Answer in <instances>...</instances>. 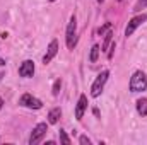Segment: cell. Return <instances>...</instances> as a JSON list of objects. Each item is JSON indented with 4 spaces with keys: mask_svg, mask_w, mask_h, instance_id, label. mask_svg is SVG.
I'll return each instance as SVG.
<instances>
[{
    "mask_svg": "<svg viewBox=\"0 0 147 145\" xmlns=\"http://www.w3.org/2000/svg\"><path fill=\"white\" fill-rule=\"evenodd\" d=\"M147 89V77L142 70H137V72L132 75L130 79V91L132 92H140V91H146Z\"/></svg>",
    "mask_w": 147,
    "mask_h": 145,
    "instance_id": "6da1fadb",
    "label": "cell"
},
{
    "mask_svg": "<svg viewBox=\"0 0 147 145\" xmlns=\"http://www.w3.org/2000/svg\"><path fill=\"white\" fill-rule=\"evenodd\" d=\"M108 75H110L108 70H103V72L96 77V80H94V84H92V87H91V96H92V97H98V96L101 94V91H103V87H105V84H106V80H108Z\"/></svg>",
    "mask_w": 147,
    "mask_h": 145,
    "instance_id": "7a4b0ae2",
    "label": "cell"
},
{
    "mask_svg": "<svg viewBox=\"0 0 147 145\" xmlns=\"http://www.w3.org/2000/svg\"><path fill=\"white\" fill-rule=\"evenodd\" d=\"M77 19H75V15L70 17V21H69V26H67V46H69V50H74V46H75V41H77Z\"/></svg>",
    "mask_w": 147,
    "mask_h": 145,
    "instance_id": "3957f363",
    "label": "cell"
},
{
    "mask_svg": "<svg viewBox=\"0 0 147 145\" xmlns=\"http://www.w3.org/2000/svg\"><path fill=\"white\" fill-rule=\"evenodd\" d=\"M19 104L24 106V108H29V109H39L43 106V103L39 99H36L34 96H31V94H22L21 99H19Z\"/></svg>",
    "mask_w": 147,
    "mask_h": 145,
    "instance_id": "277c9868",
    "label": "cell"
},
{
    "mask_svg": "<svg viewBox=\"0 0 147 145\" xmlns=\"http://www.w3.org/2000/svg\"><path fill=\"white\" fill-rule=\"evenodd\" d=\"M46 132H48V126H46V123H39L34 126V130H33V133H31V137H29V144L31 145H36L45 135H46Z\"/></svg>",
    "mask_w": 147,
    "mask_h": 145,
    "instance_id": "5b68a950",
    "label": "cell"
},
{
    "mask_svg": "<svg viewBox=\"0 0 147 145\" xmlns=\"http://www.w3.org/2000/svg\"><path fill=\"white\" fill-rule=\"evenodd\" d=\"M147 21V15L146 14H142V15H137V17H134L130 22H128V26H127V29H125V36L128 38V36H132L134 34V31L142 24V22H146Z\"/></svg>",
    "mask_w": 147,
    "mask_h": 145,
    "instance_id": "8992f818",
    "label": "cell"
},
{
    "mask_svg": "<svg viewBox=\"0 0 147 145\" xmlns=\"http://www.w3.org/2000/svg\"><path fill=\"white\" fill-rule=\"evenodd\" d=\"M19 75H21V77H24V79L33 77V75H34V63H33L31 60L22 62V63H21V67H19Z\"/></svg>",
    "mask_w": 147,
    "mask_h": 145,
    "instance_id": "52a82bcc",
    "label": "cell"
},
{
    "mask_svg": "<svg viewBox=\"0 0 147 145\" xmlns=\"http://www.w3.org/2000/svg\"><path fill=\"white\" fill-rule=\"evenodd\" d=\"M57 51H58V41H51L50 43V46H48V50H46V55L43 56V63L45 65H48L53 58H55V55H57Z\"/></svg>",
    "mask_w": 147,
    "mask_h": 145,
    "instance_id": "ba28073f",
    "label": "cell"
},
{
    "mask_svg": "<svg viewBox=\"0 0 147 145\" xmlns=\"http://www.w3.org/2000/svg\"><path fill=\"white\" fill-rule=\"evenodd\" d=\"M86 108H87V97L82 94L79 97V103H77V108H75V118L77 119H82V116L86 113Z\"/></svg>",
    "mask_w": 147,
    "mask_h": 145,
    "instance_id": "9c48e42d",
    "label": "cell"
},
{
    "mask_svg": "<svg viewBox=\"0 0 147 145\" xmlns=\"http://www.w3.org/2000/svg\"><path fill=\"white\" fill-rule=\"evenodd\" d=\"M60 114H62L60 108H53L50 113H48V123H50V125H55V123H58V119H60Z\"/></svg>",
    "mask_w": 147,
    "mask_h": 145,
    "instance_id": "30bf717a",
    "label": "cell"
},
{
    "mask_svg": "<svg viewBox=\"0 0 147 145\" xmlns=\"http://www.w3.org/2000/svg\"><path fill=\"white\" fill-rule=\"evenodd\" d=\"M137 113L140 116H147V99L146 97H142V99L137 101Z\"/></svg>",
    "mask_w": 147,
    "mask_h": 145,
    "instance_id": "8fae6325",
    "label": "cell"
},
{
    "mask_svg": "<svg viewBox=\"0 0 147 145\" xmlns=\"http://www.w3.org/2000/svg\"><path fill=\"white\" fill-rule=\"evenodd\" d=\"M99 51H101V48H99L98 44H94V46L91 48V56H89V60H91L92 63H96V62H98V56H99Z\"/></svg>",
    "mask_w": 147,
    "mask_h": 145,
    "instance_id": "7c38bea8",
    "label": "cell"
},
{
    "mask_svg": "<svg viewBox=\"0 0 147 145\" xmlns=\"http://www.w3.org/2000/svg\"><path fill=\"white\" fill-rule=\"evenodd\" d=\"M111 38H113V31H108V33L105 34V43H103V46H101V51H106V50H108V46H110V43H111Z\"/></svg>",
    "mask_w": 147,
    "mask_h": 145,
    "instance_id": "4fadbf2b",
    "label": "cell"
},
{
    "mask_svg": "<svg viewBox=\"0 0 147 145\" xmlns=\"http://www.w3.org/2000/svg\"><path fill=\"white\" fill-rule=\"evenodd\" d=\"M60 87H62V80L58 79V80H55V84H53L51 94H53V96H58V92H60Z\"/></svg>",
    "mask_w": 147,
    "mask_h": 145,
    "instance_id": "5bb4252c",
    "label": "cell"
},
{
    "mask_svg": "<svg viewBox=\"0 0 147 145\" xmlns=\"http://www.w3.org/2000/svg\"><path fill=\"white\" fill-rule=\"evenodd\" d=\"M60 142L63 145H70V138L67 137V133H65L63 130H60Z\"/></svg>",
    "mask_w": 147,
    "mask_h": 145,
    "instance_id": "9a60e30c",
    "label": "cell"
},
{
    "mask_svg": "<svg viewBox=\"0 0 147 145\" xmlns=\"http://www.w3.org/2000/svg\"><path fill=\"white\" fill-rule=\"evenodd\" d=\"M144 7H147V0H139V2L135 3V7H134V10H135V12H139V10H142Z\"/></svg>",
    "mask_w": 147,
    "mask_h": 145,
    "instance_id": "2e32d148",
    "label": "cell"
},
{
    "mask_svg": "<svg viewBox=\"0 0 147 145\" xmlns=\"http://www.w3.org/2000/svg\"><path fill=\"white\" fill-rule=\"evenodd\" d=\"M79 142H80L82 145H91V140H89L87 137H84V135H82V137L79 138Z\"/></svg>",
    "mask_w": 147,
    "mask_h": 145,
    "instance_id": "e0dca14e",
    "label": "cell"
},
{
    "mask_svg": "<svg viewBox=\"0 0 147 145\" xmlns=\"http://www.w3.org/2000/svg\"><path fill=\"white\" fill-rule=\"evenodd\" d=\"M106 29H110V22H106L103 28H99V29H98V33H99V34H105V31H106Z\"/></svg>",
    "mask_w": 147,
    "mask_h": 145,
    "instance_id": "ac0fdd59",
    "label": "cell"
},
{
    "mask_svg": "<svg viewBox=\"0 0 147 145\" xmlns=\"http://www.w3.org/2000/svg\"><path fill=\"white\" fill-rule=\"evenodd\" d=\"M111 50H115V43L111 44ZM108 58H113V51H110V53H108Z\"/></svg>",
    "mask_w": 147,
    "mask_h": 145,
    "instance_id": "d6986e66",
    "label": "cell"
},
{
    "mask_svg": "<svg viewBox=\"0 0 147 145\" xmlns=\"http://www.w3.org/2000/svg\"><path fill=\"white\" fill-rule=\"evenodd\" d=\"M0 65H5V60H2V58H0Z\"/></svg>",
    "mask_w": 147,
    "mask_h": 145,
    "instance_id": "ffe728a7",
    "label": "cell"
},
{
    "mask_svg": "<svg viewBox=\"0 0 147 145\" xmlns=\"http://www.w3.org/2000/svg\"><path fill=\"white\" fill-rule=\"evenodd\" d=\"M2 106H3V101H2V97H0V109H2Z\"/></svg>",
    "mask_w": 147,
    "mask_h": 145,
    "instance_id": "44dd1931",
    "label": "cell"
},
{
    "mask_svg": "<svg viewBox=\"0 0 147 145\" xmlns=\"http://www.w3.org/2000/svg\"><path fill=\"white\" fill-rule=\"evenodd\" d=\"M98 2H99V3H103V2H105V0H98Z\"/></svg>",
    "mask_w": 147,
    "mask_h": 145,
    "instance_id": "7402d4cb",
    "label": "cell"
},
{
    "mask_svg": "<svg viewBox=\"0 0 147 145\" xmlns=\"http://www.w3.org/2000/svg\"><path fill=\"white\" fill-rule=\"evenodd\" d=\"M0 80H2V73H0Z\"/></svg>",
    "mask_w": 147,
    "mask_h": 145,
    "instance_id": "603a6c76",
    "label": "cell"
},
{
    "mask_svg": "<svg viewBox=\"0 0 147 145\" xmlns=\"http://www.w3.org/2000/svg\"><path fill=\"white\" fill-rule=\"evenodd\" d=\"M50 2H55V0H50Z\"/></svg>",
    "mask_w": 147,
    "mask_h": 145,
    "instance_id": "cb8c5ba5",
    "label": "cell"
}]
</instances>
